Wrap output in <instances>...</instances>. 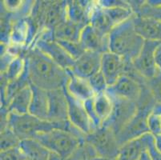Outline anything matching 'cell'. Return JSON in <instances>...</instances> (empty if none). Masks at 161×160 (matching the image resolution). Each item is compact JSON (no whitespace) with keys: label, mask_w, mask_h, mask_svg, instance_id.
<instances>
[{"label":"cell","mask_w":161,"mask_h":160,"mask_svg":"<svg viewBox=\"0 0 161 160\" xmlns=\"http://www.w3.org/2000/svg\"><path fill=\"white\" fill-rule=\"evenodd\" d=\"M24 55L31 84L47 91L65 87L69 80L67 70L36 47L29 48Z\"/></svg>","instance_id":"obj_1"},{"label":"cell","mask_w":161,"mask_h":160,"mask_svg":"<svg viewBox=\"0 0 161 160\" xmlns=\"http://www.w3.org/2000/svg\"><path fill=\"white\" fill-rule=\"evenodd\" d=\"M32 99L29 113L34 116L43 120H47L48 115V91L31 84Z\"/></svg>","instance_id":"obj_21"},{"label":"cell","mask_w":161,"mask_h":160,"mask_svg":"<svg viewBox=\"0 0 161 160\" xmlns=\"http://www.w3.org/2000/svg\"><path fill=\"white\" fill-rule=\"evenodd\" d=\"M144 82V79H136L128 74H124L113 85L108 86L106 93L112 98L125 99L138 103Z\"/></svg>","instance_id":"obj_9"},{"label":"cell","mask_w":161,"mask_h":160,"mask_svg":"<svg viewBox=\"0 0 161 160\" xmlns=\"http://www.w3.org/2000/svg\"><path fill=\"white\" fill-rule=\"evenodd\" d=\"M64 89L67 100L68 120L75 127L79 129L85 135H87L93 130V126L85 108L84 102L76 99L70 95L65 87Z\"/></svg>","instance_id":"obj_13"},{"label":"cell","mask_w":161,"mask_h":160,"mask_svg":"<svg viewBox=\"0 0 161 160\" xmlns=\"http://www.w3.org/2000/svg\"><path fill=\"white\" fill-rule=\"evenodd\" d=\"M147 152L152 160H161V152L158 151L155 144V136L152 135L147 143Z\"/></svg>","instance_id":"obj_36"},{"label":"cell","mask_w":161,"mask_h":160,"mask_svg":"<svg viewBox=\"0 0 161 160\" xmlns=\"http://www.w3.org/2000/svg\"><path fill=\"white\" fill-rule=\"evenodd\" d=\"M156 101L153 98H143L138 102V111L124 128L117 135L119 144L125 143L150 133L147 125V119L153 111Z\"/></svg>","instance_id":"obj_5"},{"label":"cell","mask_w":161,"mask_h":160,"mask_svg":"<svg viewBox=\"0 0 161 160\" xmlns=\"http://www.w3.org/2000/svg\"><path fill=\"white\" fill-rule=\"evenodd\" d=\"M47 120L57 123L69 121L67 100L64 88L48 91Z\"/></svg>","instance_id":"obj_16"},{"label":"cell","mask_w":161,"mask_h":160,"mask_svg":"<svg viewBox=\"0 0 161 160\" xmlns=\"http://www.w3.org/2000/svg\"><path fill=\"white\" fill-rule=\"evenodd\" d=\"M100 70L110 86L123 75L129 74L132 70V67L131 63H128L123 57L108 51L102 55Z\"/></svg>","instance_id":"obj_12"},{"label":"cell","mask_w":161,"mask_h":160,"mask_svg":"<svg viewBox=\"0 0 161 160\" xmlns=\"http://www.w3.org/2000/svg\"><path fill=\"white\" fill-rule=\"evenodd\" d=\"M151 135V133H147L120 146L116 160H140L143 154L147 152V143Z\"/></svg>","instance_id":"obj_19"},{"label":"cell","mask_w":161,"mask_h":160,"mask_svg":"<svg viewBox=\"0 0 161 160\" xmlns=\"http://www.w3.org/2000/svg\"><path fill=\"white\" fill-rule=\"evenodd\" d=\"M70 122L53 123L48 120H43L34 116L30 113L19 114L10 112L8 116V126L20 139V140L34 139L38 133L52 129H61L67 130Z\"/></svg>","instance_id":"obj_3"},{"label":"cell","mask_w":161,"mask_h":160,"mask_svg":"<svg viewBox=\"0 0 161 160\" xmlns=\"http://www.w3.org/2000/svg\"><path fill=\"white\" fill-rule=\"evenodd\" d=\"M20 149L27 160H49L52 152L36 139L22 140Z\"/></svg>","instance_id":"obj_22"},{"label":"cell","mask_w":161,"mask_h":160,"mask_svg":"<svg viewBox=\"0 0 161 160\" xmlns=\"http://www.w3.org/2000/svg\"><path fill=\"white\" fill-rule=\"evenodd\" d=\"M133 16L114 26L109 34V51L129 63L138 56L145 42L135 30Z\"/></svg>","instance_id":"obj_2"},{"label":"cell","mask_w":161,"mask_h":160,"mask_svg":"<svg viewBox=\"0 0 161 160\" xmlns=\"http://www.w3.org/2000/svg\"><path fill=\"white\" fill-rule=\"evenodd\" d=\"M20 143V139L9 126L1 130V152L18 147Z\"/></svg>","instance_id":"obj_29"},{"label":"cell","mask_w":161,"mask_h":160,"mask_svg":"<svg viewBox=\"0 0 161 160\" xmlns=\"http://www.w3.org/2000/svg\"><path fill=\"white\" fill-rule=\"evenodd\" d=\"M83 26L65 20L53 30L54 38L56 40L79 42Z\"/></svg>","instance_id":"obj_25"},{"label":"cell","mask_w":161,"mask_h":160,"mask_svg":"<svg viewBox=\"0 0 161 160\" xmlns=\"http://www.w3.org/2000/svg\"><path fill=\"white\" fill-rule=\"evenodd\" d=\"M97 3L103 8L131 7L128 1H121V0H100V1H97Z\"/></svg>","instance_id":"obj_35"},{"label":"cell","mask_w":161,"mask_h":160,"mask_svg":"<svg viewBox=\"0 0 161 160\" xmlns=\"http://www.w3.org/2000/svg\"><path fill=\"white\" fill-rule=\"evenodd\" d=\"M93 1H67V20L81 26L90 24V13Z\"/></svg>","instance_id":"obj_18"},{"label":"cell","mask_w":161,"mask_h":160,"mask_svg":"<svg viewBox=\"0 0 161 160\" xmlns=\"http://www.w3.org/2000/svg\"><path fill=\"white\" fill-rule=\"evenodd\" d=\"M0 160H27L19 146L13 149L2 151L0 154Z\"/></svg>","instance_id":"obj_33"},{"label":"cell","mask_w":161,"mask_h":160,"mask_svg":"<svg viewBox=\"0 0 161 160\" xmlns=\"http://www.w3.org/2000/svg\"><path fill=\"white\" fill-rule=\"evenodd\" d=\"M135 30L144 41L161 42V22L154 18L133 16Z\"/></svg>","instance_id":"obj_17"},{"label":"cell","mask_w":161,"mask_h":160,"mask_svg":"<svg viewBox=\"0 0 161 160\" xmlns=\"http://www.w3.org/2000/svg\"><path fill=\"white\" fill-rule=\"evenodd\" d=\"M103 9L114 26L127 21L135 14L131 7H112Z\"/></svg>","instance_id":"obj_26"},{"label":"cell","mask_w":161,"mask_h":160,"mask_svg":"<svg viewBox=\"0 0 161 160\" xmlns=\"http://www.w3.org/2000/svg\"><path fill=\"white\" fill-rule=\"evenodd\" d=\"M92 160H115V159H109V158H101V157H96Z\"/></svg>","instance_id":"obj_40"},{"label":"cell","mask_w":161,"mask_h":160,"mask_svg":"<svg viewBox=\"0 0 161 160\" xmlns=\"http://www.w3.org/2000/svg\"><path fill=\"white\" fill-rule=\"evenodd\" d=\"M31 47L38 48L65 70L71 69L75 63V60L55 39L52 30H39Z\"/></svg>","instance_id":"obj_6"},{"label":"cell","mask_w":161,"mask_h":160,"mask_svg":"<svg viewBox=\"0 0 161 160\" xmlns=\"http://www.w3.org/2000/svg\"><path fill=\"white\" fill-rule=\"evenodd\" d=\"M160 42L145 41L139 55L131 63L133 71L145 81L160 74L156 62V51Z\"/></svg>","instance_id":"obj_8"},{"label":"cell","mask_w":161,"mask_h":160,"mask_svg":"<svg viewBox=\"0 0 161 160\" xmlns=\"http://www.w3.org/2000/svg\"><path fill=\"white\" fill-rule=\"evenodd\" d=\"M90 24L104 35H109L114 27L104 9L98 4L97 1L93 3L92 5L90 13Z\"/></svg>","instance_id":"obj_23"},{"label":"cell","mask_w":161,"mask_h":160,"mask_svg":"<svg viewBox=\"0 0 161 160\" xmlns=\"http://www.w3.org/2000/svg\"><path fill=\"white\" fill-rule=\"evenodd\" d=\"M145 83L156 103L161 104V73Z\"/></svg>","instance_id":"obj_32"},{"label":"cell","mask_w":161,"mask_h":160,"mask_svg":"<svg viewBox=\"0 0 161 160\" xmlns=\"http://www.w3.org/2000/svg\"><path fill=\"white\" fill-rule=\"evenodd\" d=\"M87 81H88L91 87H92V89L96 95L105 93L108 90V83H107L103 73L101 72V70L96 73V74H95L94 75H92L91 78H89L87 79Z\"/></svg>","instance_id":"obj_31"},{"label":"cell","mask_w":161,"mask_h":160,"mask_svg":"<svg viewBox=\"0 0 161 160\" xmlns=\"http://www.w3.org/2000/svg\"><path fill=\"white\" fill-rule=\"evenodd\" d=\"M154 113H155V112H154ZM156 114H159V118H160V123H161V112H160V113H156Z\"/></svg>","instance_id":"obj_41"},{"label":"cell","mask_w":161,"mask_h":160,"mask_svg":"<svg viewBox=\"0 0 161 160\" xmlns=\"http://www.w3.org/2000/svg\"><path fill=\"white\" fill-rule=\"evenodd\" d=\"M140 160H152V159H151V158H150V156H149L147 152H145L143 154V155L141 156Z\"/></svg>","instance_id":"obj_39"},{"label":"cell","mask_w":161,"mask_h":160,"mask_svg":"<svg viewBox=\"0 0 161 160\" xmlns=\"http://www.w3.org/2000/svg\"><path fill=\"white\" fill-rule=\"evenodd\" d=\"M155 144L158 151L161 152V135L155 136Z\"/></svg>","instance_id":"obj_38"},{"label":"cell","mask_w":161,"mask_h":160,"mask_svg":"<svg viewBox=\"0 0 161 160\" xmlns=\"http://www.w3.org/2000/svg\"><path fill=\"white\" fill-rule=\"evenodd\" d=\"M156 62L158 69L161 73V42L159 44L156 51Z\"/></svg>","instance_id":"obj_37"},{"label":"cell","mask_w":161,"mask_h":160,"mask_svg":"<svg viewBox=\"0 0 161 160\" xmlns=\"http://www.w3.org/2000/svg\"><path fill=\"white\" fill-rule=\"evenodd\" d=\"M85 143H88L98 157L116 160L120 145L115 131L106 126H101L86 135Z\"/></svg>","instance_id":"obj_7"},{"label":"cell","mask_w":161,"mask_h":160,"mask_svg":"<svg viewBox=\"0 0 161 160\" xmlns=\"http://www.w3.org/2000/svg\"><path fill=\"white\" fill-rule=\"evenodd\" d=\"M147 125L151 134L154 136L161 135V123L159 114L152 111L147 119Z\"/></svg>","instance_id":"obj_34"},{"label":"cell","mask_w":161,"mask_h":160,"mask_svg":"<svg viewBox=\"0 0 161 160\" xmlns=\"http://www.w3.org/2000/svg\"><path fill=\"white\" fill-rule=\"evenodd\" d=\"M102 55L100 53L85 51L75 61L72 68L70 70L76 76L81 79H88L95 74L100 71Z\"/></svg>","instance_id":"obj_15"},{"label":"cell","mask_w":161,"mask_h":160,"mask_svg":"<svg viewBox=\"0 0 161 160\" xmlns=\"http://www.w3.org/2000/svg\"></svg>","instance_id":"obj_42"},{"label":"cell","mask_w":161,"mask_h":160,"mask_svg":"<svg viewBox=\"0 0 161 160\" xmlns=\"http://www.w3.org/2000/svg\"><path fill=\"white\" fill-rule=\"evenodd\" d=\"M24 55H19L14 58L5 72L1 74V77L7 79L8 82L18 79L26 68V59Z\"/></svg>","instance_id":"obj_28"},{"label":"cell","mask_w":161,"mask_h":160,"mask_svg":"<svg viewBox=\"0 0 161 160\" xmlns=\"http://www.w3.org/2000/svg\"><path fill=\"white\" fill-rule=\"evenodd\" d=\"M135 14L142 17L154 18L161 22V0L144 1Z\"/></svg>","instance_id":"obj_27"},{"label":"cell","mask_w":161,"mask_h":160,"mask_svg":"<svg viewBox=\"0 0 161 160\" xmlns=\"http://www.w3.org/2000/svg\"><path fill=\"white\" fill-rule=\"evenodd\" d=\"M56 40V39H55ZM57 42L60 44V46L66 51V52L75 61L78 59L83 53L85 52V50L83 49L82 45L79 42H73V41H62L57 40Z\"/></svg>","instance_id":"obj_30"},{"label":"cell","mask_w":161,"mask_h":160,"mask_svg":"<svg viewBox=\"0 0 161 160\" xmlns=\"http://www.w3.org/2000/svg\"><path fill=\"white\" fill-rule=\"evenodd\" d=\"M31 99L32 90L31 85H28L23 87L13 97L7 106V108L10 112L19 114H27L29 113Z\"/></svg>","instance_id":"obj_24"},{"label":"cell","mask_w":161,"mask_h":160,"mask_svg":"<svg viewBox=\"0 0 161 160\" xmlns=\"http://www.w3.org/2000/svg\"><path fill=\"white\" fill-rule=\"evenodd\" d=\"M69 74V80L65 86L67 91L76 99L85 102L94 98L96 94L91 87L87 79L76 76L71 70H67Z\"/></svg>","instance_id":"obj_20"},{"label":"cell","mask_w":161,"mask_h":160,"mask_svg":"<svg viewBox=\"0 0 161 160\" xmlns=\"http://www.w3.org/2000/svg\"><path fill=\"white\" fill-rule=\"evenodd\" d=\"M111 98L113 101V109L109 119L103 126L109 127L118 135L137 112L138 103L118 98Z\"/></svg>","instance_id":"obj_10"},{"label":"cell","mask_w":161,"mask_h":160,"mask_svg":"<svg viewBox=\"0 0 161 160\" xmlns=\"http://www.w3.org/2000/svg\"><path fill=\"white\" fill-rule=\"evenodd\" d=\"M80 42L86 51L104 54L109 51V35H104L91 24L84 26L80 34Z\"/></svg>","instance_id":"obj_14"},{"label":"cell","mask_w":161,"mask_h":160,"mask_svg":"<svg viewBox=\"0 0 161 160\" xmlns=\"http://www.w3.org/2000/svg\"><path fill=\"white\" fill-rule=\"evenodd\" d=\"M84 106L93 126V130L103 125L113 109L112 98L105 93L98 94L84 102Z\"/></svg>","instance_id":"obj_11"},{"label":"cell","mask_w":161,"mask_h":160,"mask_svg":"<svg viewBox=\"0 0 161 160\" xmlns=\"http://www.w3.org/2000/svg\"><path fill=\"white\" fill-rule=\"evenodd\" d=\"M34 139L40 142L50 152L56 154L63 160L69 158L85 143L84 139L61 129L40 132L36 135Z\"/></svg>","instance_id":"obj_4"}]
</instances>
